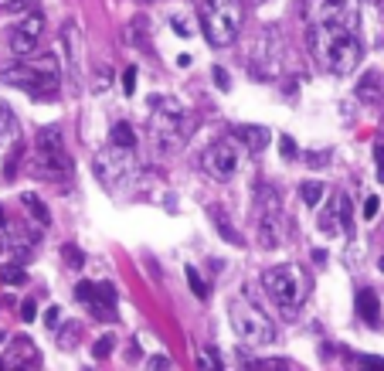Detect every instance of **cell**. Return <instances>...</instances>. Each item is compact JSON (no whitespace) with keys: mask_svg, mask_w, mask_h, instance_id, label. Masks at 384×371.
<instances>
[{"mask_svg":"<svg viewBox=\"0 0 384 371\" xmlns=\"http://www.w3.org/2000/svg\"><path fill=\"white\" fill-rule=\"evenodd\" d=\"M316 225H320V232H323L327 239H337V235L350 225V201H347V194H333L330 205L316 218Z\"/></svg>","mask_w":384,"mask_h":371,"instance_id":"cell-12","label":"cell"},{"mask_svg":"<svg viewBox=\"0 0 384 371\" xmlns=\"http://www.w3.org/2000/svg\"><path fill=\"white\" fill-rule=\"evenodd\" d=\"M378 265H381V272H384V259H381V263H378Z\"/></svg>","mask_w":384,"mask_h":371,"instance_id":"cell-36","label":"cell"},{"mask_svg":"<svg viewBox=\"0 0 384 371\" xmlns=\"http://www.w3.org/2000/svg\"><path fill=\"white\" fill-rule=\"evenodd\" d=\"M214 82H218L221 89H228V85H231V79H228V72H225V68H214Z\"/></svg>","mask_w":384,"mask_h":371,"instance_id":"cell-33","label":"cell"},{"mask_svg":"<svg viewBox=\"0 0 384 371\" xmlns=\"http://www.w3.org/2000/svg\"><path fill=\"white\" fill-rule=\"evenodd\" d=\"M211 218H214V225H218V232H221V239L228 242V245H242V235H238V228L231 225V218H228V212L225 208H211Z\"/></svg>","mask_w":384,"mask_h":371,"instance_id":"cell-17","label":"cell"},{"mask_svg":"<svg viewBox=\"0 0 384 371\" xmlns=\"http://www.w3.org/2000/svg\"><path fill=\"white\" fill-rule=\"evenodd\" d=\"M61 252H65V259H68V265H82V263H85V256H82V252H78L75 245H65V249H61Z\"/></svg>","mask_w":384,"mask_h":371,"instance_id":"cell-27","label":"cell"},{"mask_svg":"<svg viewBox=\"0 0 384 371\" xmlns=\"http://www.w3.org/2000/svg\"><path fill=\"white\" fill-rule=\"evenodd\" d=\"M187 283H191V290H194L198 300H207V286H205V279H201V272H198L194 265H187Z\"/></svg>","mask_w":384,"mask_h":371,"instance_id":"cell-23","label":"cell"},{"mask_svg":"<svg viewBox=\"0 0 384 371\" xmlns=\"http://www.w3.org/2000/svg\"><path fill=\"white\" fill-rule=\"evenodd\" d=\"M235 140H238L245 150L258 154V150H265V147H269L272 133L265 130V126H256V123H242V126H235Z\"/></svg>","mask_w":384,"mask_h":371,"instance_id":"cell-13","label":"cell"},{"mask_svg":"<svg viewBox=\"0 0 384 371\" xmlns=\"http://www.w3.org/2000/svg\"><path fill=\"white\" fill-rule=\"evenodd\" d=\"M357 96H360V103H378V96H381V79H378V75H367V79L357 85Z\"/></svg>","mask_w":384,"mask_h":371,"instance_id":"cell-19","label":"cell"},{"mask_svg":"<svg viewBox=\"0 0 384 371\" xmlns=\"http://www.w3.org/2000/svg\"><path fill=\"white\" fill-rule=\"evenodd\" d=\"M262 286L265 293L272 296V303L282 310V317L293 320L296 317V310L307 303L309 296V272L307 269H300V265H272V269H265L262 272Z\"/></svg>","mask_w":384,"mask_h":371,"instance_id":"cell-2","label":"cell"},{"mask_svg":"<svg viewBox=\"0 0 384 371\" xmlns=\"http://www.w3.org/2000/svg\"><path fill=\"white\" fill-rule=\"evenodd\" d=\"M41 34H45V14H38V10H27V17H21L17 24L10 27V34H7V48L14 54H34L38 52V41H41Z\"/></svg>","mask_w":384,"mask_h":371,"instance_id":"cell-8","label":"cell"},{"mask_svg":"<svg viewBox=\"0 0 384 371\" xmlns=\"http://www.w3.org/2000/svg\"><path fill=\"white\" fill-rule=\"evenodd\" d=\"M313 21L357 31V21H360L357 0H316V7H313Z\"/></svg>","mask_w":384,"mask_h":371,"instance_id":"cell-10","label":"cell"},{"mask_svg":"<svg viewBox=\"0 0 384 371\" xmlns=\"http://www.w3.org/2000/svg\"><path fill=\"white\" fill-rule=\"evenodd\" d=\"M201 167H205V174L211 181H231L235 174H238V167H242V150L231 143V140H218V143H211L205 150V157H201Z\"/></svg>","mask_w":384,"mask_h":371,"instance_id":"cell-6","label":"cell"},{"mask_svg":"<svg viewBox=\"0 0 384 371\" xmlns=\"http://www.w3.org/2000/svg\"><path fill=\"white\" fill-rule=\"evenodd\" d=\"M150 109H154V133L156 140L163 136V143H174L184 133V106H180L174 96H154L150 99Z\"/></svg>","mask_w":384,"mask_h":371,"instance_id":"cell-7","label":"cell"},{"mask_svg":"<svg viewBox=\"0 0 384 371\" xmlns=\"http://www.w3.org/2000/svg\"><path fill=\"white\" fill-rule=\"evenodd\" d=\"M17 116H14V109L7 106V103H0V147H10L14 140H17Z\"/></svg>","mask_w":384,"mask_h":371,"instance_id":"cell-16","label":"cell"},{"mask_svg":"<svg viewBox=\"0 0 384 371\" xmlns=\"http://www.w3.org/2000/svg\"><path fill=\"white\" fill-rule=\"evenodd\" d=\"M309 52L316 54V61L323 68H330L333 75H347V72L357 68L360 58H364V41L350 27L313 21V27H309Z\"/></svg>","mask_w":384,"mask_h":371,"instance_id":"cell-1","label":"cell"},{"mask_svg":"<svg viewBox=\"0 0 384 371\" xmlns=\"http://www.w3.org/2000/svg\"><path fill=\"white\" fill-rule=\"evenodd\" d=\"M21 205H24L27 212L34 214V218H38L41 225H48V221H52V214H48V208H45V201H41L38 194H24V198H21Z\"/></svg>","mask_w":384,"mask_h":371,"instance_id":"cell-20","label":"cell"},{"mask_svg":"<svg viewBox=\"0 0 384 371\" xmlns=\"http://www.w3.org/2000/svg\"><path fill=\"white\" fill-rule=\"evenodd\" d=\"M38 0H0V14H24V10H34Z\"/></svg>","mask_w":384,"mask_h":371,"instance_id":"cell-22","label":"cell"},{"mask_svg":"<svg viewBox=\"0 0 384 371\" xmlns=\"http://www.w3.org/2000/svg\"><path fill=\"white\" fill-rule=\"evenodd\" d=\"M75 296L82 300V303H89V307H92V317H99V320L112 317L116 290H112L109 283H89V279H82V283L75 286Z\"/></svg>","mask_w":384,"mask_h":371,"instance_id":"cell-11","label":"cell"},{"mask_svg":"<svg viewBox=\"0 0 384 371\" xmlns=\"http://www.w3.org/2000/svg\"><path fill=\"white\" fill-rule=\"evenodd\" d=\"M0 82L3 85H14L21 92H31L34 99H52L54 92H58L61 75H58V61H54L52 54H45L38 61H17V65L3 68Z\"/></svg>","mask_w":384,"mask_h":371,"instance_id":"cell-3","label":"cell"},{"mask_svg":"<svg viewBox=\"0 0 384 371\" xmlns=\"http://www.w3.org/2000/svg\"><path fill=\"white\" fill-rule=\"evenodd\" d=\"M300 194H303L307 205H320V198H323V184H320V181H307V184L300 187Z\"/></svg>","mask_w":384,"mask_h":371,"instance_id":"cell-24","label":"cell"},{"mask_svg":"<svg viewBox=\"0 0 384 371\" xmlns=\"http://www.w3.org/2000/svg\"><path fill=\"white\" fill-rule=\"evenodd\" d=\"M45 323H48V327H58V323H61V307H52V310H45Z\"/></svg>","mask_w":384,"mask_h":371,"instance_id":"cell-30","label":"cell"},{"mask_svg":"<svg viewBox=\"0 0 384 371\" xmlns=\"http://www.w3.org/2000/svg\"><path fill=\"white\" fill-rule=\"evenodd\" d=\"M34 170L45 181H68L72 177V160L65 154V147H34Z\"/></svg>","mask_w":384,"mask_h":371,"instance_id":"cell-9","label":"cell"},{"mask_svg":"<svg viewBox=\"0 0 384 371\" xmlns=\"http://www.w3.org/2000/svg\"><path fill=\"white\" fill-rule=\"evenodd\" d=\"M279 147H282V157L286 160H296V143H293V136H282Z\"/></svg>","mask_w":384,"mask_h":371,"instance_id":"cell-28","label":"cell"},{"mask_svg":"<svg viewBox=\"0 0 384 371\" xmlns=\"http://www.w3.org/2000/svg\"><path fill=\"white\" fill-rule=\"evenodd\" d=\"M374 163H378V177L384 181V143H378V147H374Z\"/></svg>","mask_w":384,"mask_h":371,"instance_id":"cell-31","label":"cell"},{"mask_svg":"<svg viewBox=\"0 0 384 371\" xmlns=\"http://www.w3.org/2000/svg\"><path fill=\"white\" fill-rule=\"evenodd\" d=\"M123 92H126V96L136 92V68H126V72H123Z\"/></svg>","mask_w":384,"mask_h":371,"instance_id":"cell-26","label":"cell"},{"mask_svg":"<svg viewBox=\"0 0 384 371\" xmlns=\"http://www.w3.org/2000/svg\"><path fill=\"white\" fill-rule=\"evenodd\" d=\"M109 140H112V147H116V150H133V147H136V133H133L129 123H112Z\"/></svg>","mask_w":384,"mask_h":371,"instance_id":"cell-18","label":"cell"},{"mask_svg":"<svg viewBox=\"0 0 384 371\" xmlns=\"http://www.w3.org/2000/svg\"><path fill=\"white\" fill-rule=\"evenodd\" d=\"M0 279H3V283H10V286L24 283V279H27V272H24V265H21V259H17V263L0 265Z\"/></svg>","mask_w":384,"mask_h":371,"instance_id":"cell-21","label":"cell"},{"mask_svg":"<svg viewBox=\"0 0 384 371\" xmlns=\"http://www.w3.org/2000/svg\"><path fill=\"white\" fill-rule=\"evenodd\" d=\"M150 368H170V361H167L163 354H154V358H150Z\"/></svg>","mask_w":384,"mask_h":371,"instance_id":"cell-34","label":"cell"},{"mask_svg":"<svg viewBox=\"0 0 384 371\" xmlns=\"http://www.w3.org/2000/svg\"><path fill=\"white\" fill-rule=\"evenodd\" d=\"M242 0H205L201 7V27L214 48H228L238 41L242 31Z\"/></svg>","mask_w":384,"mask_h":371,"instance_id":"cell-4","label":"cell"},{"mask_svg":"<svg viewBox=\"0 0 384 371\" xmlns=\"http://www.w3.org/2000/svg\"><path fill=\"white\" fill-rule=\"evenodd\" d=\"M112 347H116V337H112V334H105V337H99V341L92 344V358H96V361H103V358L112 354Z\"/></svg>","mask_w":384,"mask_h":371,"instance_id":"cell-25","label":"cell"},{"mask_svg":"<svg viewBox=\"0 0 384 371\" xmlns=\"http://www.w3.org/2000/svg\"><path fill=\"white\" fill-rule=\"evenodd\" d=\"M357 310H360V317H364L367 327H381V303H378V296L371 290L357 293Z\"/></svg>","mask_w":384,"mask_h":371,"instance_id":"cell-15","label":"cell"},{"mask_svg":"<svg viewBox=\"0 0 384 371\" xmlns=\"http://www.w3.org/2000/svg\"><path fill=\"white\" fill-rule=\"evenodd\" d=\"M228 317H231L235 334H238L245 344L265 347V344H272V341H276V327H272V320L265 317L252 300L235 296V300L228 303Z\"/></svg>","mask_w":384,"mask_h":371,"instance_id":"cell-5","label":"cell"},{"mask_svg":"<svg viewBox=\"0 0 384 371\" xmlns=\"http://www.w3.org/2000/svg\"><path fill=\"white\" fill-rule=\"evenodd\" d=\"M3 225H7V214H3V208H0V228H3Z\"/></svg>","mask_w":384,"mask_h":371,"instance_id":"cell-35","label":"cell"},{"mask_svg":"<svg viewBox=\"0 0 384 371\" xmlns=\"http://www.w3.org/2000/svg\"><path fill=\"white\" fill-rule=\"evenodd\" d=\"M38 361H41V354H38V347L31 344L27 337H14V341H10L7 365H14V368H27V365H38Z\"/></svg>","mask_w":384,"mask_h":371,"instance_id":"cell-14","label":"cell"},{"mask_svg":"<svg viewBox=\"0 0 384 371\" xmlns=\"http://www.w3.org/2000/svg\"><path fill=\"white\" fill-rule=\"evenodd\" d=\"M34 317H38V307H34V300H24V303H21V320H27V323H31Z\"/></svg>","mask_w":384,"mask_h":371,"instance_id":"cell-29","label":"cell"},{"mask_svg":"<svg viewBox=\"0 0 384 371\" xmlns=\"http://www.w3.org/2000/svg\"><path fill=\"white\" fill-rule=\"evenodd\" d=\"M378 205H381L378 198H367V201H364V218H374V214H378Z\"/></svg>","mask_w":384,"mask_h":371,"instance_id":"cell-32","label":"cell"}]
</instances>
